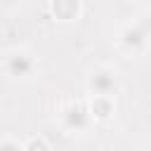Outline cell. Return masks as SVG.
<instances>
[{
    "instance_id": "7",
    "label": "cell",
    "mask_w": 151,
    "mask_h": 151,
    "mask_svg": "<svg viewBox=\"0 0 151 151\" xmlns=\"http://www.w3.org/2000/svg\"><path fill=\"white\" fill-rule=\"evenodd\" d=\"M24 151H52V146H50V142L45 137L35 134V137H28L24 142Z\"/></svg>"
},
{
    "instance_id": "3",
    "label": "cell",
    "mask_w": 151,
    "mask_h": 151,
    "mask_svg": "<svg viewBox=\"0 0 151 151\" xmlns=\"http://www.w3.org/2000/svg\"><path fill=\"white\" fill-rule=\"evenodd\" d=\"M57 123L66 134H85L94 125L85 101H76V99H68L57 109Z\"/></svg>"
},
{
    "instance_id": "4",
    "label": "cell",
    "mask_w": 151,
    "mask_h": 151,
    "mask_svg": "<svg viewBox=\"0 0 151 151\" xmlns=\"http://www.w3.org/2000/svg\"><path fill=\"white\" fill-rule=\"evenodd\" d=\"M87 97H113L120 92V76L113 66H94L85 76Z\"/></svg>"
},
{
    "instance_id": "8",
    "label": "cell",
    "mask_w": 151,
    "mask_h": 151,
    "mask_svg": "<svg viewBox=\"0 0 151 151\" xmlns=\"http://www.w3.org/2000/svg\"><path fill=\"white\" fill-rule=\"evenodd\" d=\"M0 151H24V142L12 137V134H2L0 137Z\"/></svg>"
},
{
    "instance_id": "6",
    "label": "cell",
    "mask_w": 151,
    "mask_h": 151,
    "mask_svg": "<svg viewBox=\"0 0 151 151\" xmlns=\"http://www.w3.org/2000/svg\"><path fill=\"white\" fill-rule=\"evenodd\" d=\"M85 106H87L92 123H106L116 113V99L113 97H87Z\"/></svg>"
},
{
    "instance_id": "1",
    "label": "cell",
    "mask_w": 151,
    "mask_h": 151,
    "mask_svg": "<svg viewBox=\"0 0 151 151\" xmlns=\"http://www.w3.org/2000/svg\"><path fill=\"white\" fill-rule=\"evenodd\" d=\"M116 47L125 57H142L151 47V17H134L116 33Z\"/></svg>"
},
{
    "instance_id": "5",
    "label": "cell",
    "mask_w": 151,
    "mask_h": 151,
    "mask_svg": "<svg viewBox=\"0 0 151 151\" xmlns=\"http://www.w3.org/2000/svg\"><path fill=\"white\" fill-rule=\"evenodd\" d=\"M47 12L59 24H73L83 17L85 5L80 0H52V2H47Z\"/></svg>"
},
{
    "instance_id": "2",
    "label": "cell",
    "mask_w": 151,
    "mask_h": 151,
    "mask_svg": "<svg viewBox=\"0 0 151 151\" xmlns=\"http://www.w3.org/2000/svg\"><path fill=\"white\" fill-rule=\"evenodd\" d=\"M0 71L12 80H31L38 73V57L28 47H12L2 52Z\"/></svg>"
}]
</instances>
